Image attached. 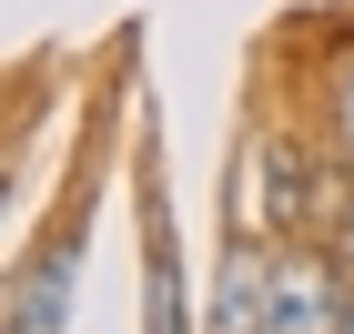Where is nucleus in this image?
I'll return each instance as SVG.
<instances>
[{
  "mask_svg": "<svg viewBox=\"0 0 354 334\" xmlns=\"http://www.w3.org/2000/svg\"><path fill=\"white\" fill-rule=\"evenodd\" d=\"M344 334H354V324H344Z\"/></svg>",
  "mask_w": 354,
  "mask_h": 334,
  "instance_id": "6e6552de",
  "label": "nucleus"
},
{
  "mask_svg": "<svg viewBox=\"0 0 354 334\" xmlns=\"http://www.w3.org/2000/svg\"><path fill=\"white\" fill-rule=\"evenodd\" d=\"M354 274L344 253H273V334H344Z\"/></svg>",
  "mask_w": 354,
  "mask_h": 334,
  "instance_id": "f257e3e1",
  "label": "nucleus"
},
{
  "mask_svg": "<svg viewBox=\"0 0 354 334\" xmlns=\"http://www.w3.org/2000/svg\"><path fill=\"white\" fill-rule=\"evenodd\" d=\"M314 152H304L294 132H263V213H253V233L263 243H294L304 223H314Z\"/></svg>",
  "mask_w": 354,
  "mask_h": 334,
  "instance_id": "7ed1b4c3",
  "label": "nucleus"
},
{
  "mask_svg": "<svg viewBox=\"0 0 354 334\" xmlns=\"http://www.w3.org/2000/svg\"><path fill=\"white\" fill-rule=\"evenodd\" d=\"M142 294H152V324H142V334H203V324H192V304H183V253H172V233H152Z\"/></svg>",
  "mask_w": 354,
  "mask_h": 334,
  "instance_id": "39448f33",
  "label": "nucleus"
},
{
  "mask_svg": "<svg viewBox=\"0 0 354 334\" xmlns=\"http://www.w3.org/2000/svg\"><path fill=\"white\" fill-rule=\"evenodd\" d=\"M203 334H273V253H263V243H223Z\"/></svg>",
  "mask_w": 354,
  "mask_h": 334,
  "instance_id": "f03ea898",
  "label": "nucleus"
},
{
  "mask_svg": "<svg viewBox=\"0 0 354 334\" xmlns=\"http://www.w3.org/2000/svg\"><path fill=\"white\" fill-rule=\"evenodd\" d=\"M71 263H82V243H51V253H30L21 274H10V334H61V314H71Z\"/></svg>",
  "mask_w": 354,
  "mask_h": 334,
  "instance_id": "20e7f679",
  "label": "nucleus"
},
{
  "mask_svg": "<svg viewBox=\"0 0 354 334\" xmlns=\"http://www.w3.org/2000/svg\"><path fill=\"white\" fill-rule=\"evenodd\" d=\"M334 152H344V163H354V61H344V71H334Z\"/></svg>",
  "mask_w": 354,
  "mask_h": 334,
  "instance_id": "423d86ee",
  "label": "nucleus"
},
{
  "mask_svg": "<svg viewBox=\"0 0 354 334\" xmlns=\"http://www.w3.org/2000/svg\"><path fill=\"white\" fill-rule=\"evenodd\" d=\"M344 274H354V223H344Z\"/></svg>",
  "mask_w": 354,
  "mask_h": 334,
  "instance_id": "0eeeda50",
  "label": "nucleus"
}]
</instances>
